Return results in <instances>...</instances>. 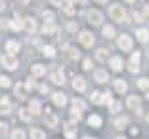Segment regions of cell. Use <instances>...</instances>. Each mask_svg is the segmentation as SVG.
<instances>
[{
	"label": "cell",
	"instance_id": "obj_28",
	"mask_svg": "<svg viewBox=\"0 0 149 139\" xmlns=\"http://www.w3.org/2000/svg\"><path fill=\"white\" fill-rule=\"evenodd\" d=\"M39 108H41V102H39V100H32V102H30V111H32L34 115H37V113L41 111Z\"/></svg>",
	"mask_w": 149,
	"mask_h": 139
},
{
	"label": "cell",
	"instance_id": "obj_47",
	"mask_svg": "<svg viewBox=\"0 0 149 139\" xmlns=\"http://www.w3.org/2000/svg\"><path fill=\"white\" fill-rule=\"evenodd\" d=\"M67 30L69 32H77V24H74V22H69V24H67Z\"/></svg>",
	"mask_w": 149,
	"mask_h": 139
},
{
	"label": "cell",
	"instance_id": "obj_40",
	"mask_svg": "<svg viewBox=\"0 0 149 139\" xmlns=\"http://www.w3.org/2000/svg\"><path fill=\"white\" fill-rule=\"evenodd\" d=\"M8 133V124L6 122H0V137H4Z\"/></svg>",
	"mask_w": 149,
	"mask_h": 139
},
{
	"label": "cell",
	"instance_id": "obj_56",
	"mask_svg": "<svg viewBox=\"0 0 149 139\" xmlns=\"http://www.w3.org/2000/svg\"><path fill=\"white\" fill-rule=\"evenodd\" d=\"M84 139H95V137H84Z\"/></svg>",
	"mask_w": 149,
	"mask_h": 139
},
{
	"label": "cell",
	"instance_id": "obj_21",
	"mask_svg": "<svg viewBox=\"0 0 149 139\" xmlns=\"http://www.w3.org/2000/svg\"><path fill=\"white\" fill-rule=\"evenodd\" d=\"M127 124H129V117H125V115H123V117H118V119H116V124H114V126L118 128V130H123Z\"/></svg>",
	"mask_w": 149,
	"mask_h": 139
},
{
	"label": "cell",
	"instance_id": "obj_55",
	"mask_svg": "<svg viewBox=\"0 0 149 139\" xmlns=\"http://www.w3.org/2000/svg\"><path fill=\"white\" fill-rule=\"evenodd\" d=\"M118 139H127V137H123V136H121V137H118Z\"/></svg>",
	"mask_w": 149,
	"mask_h": 139
},
{
	"label": "cell",
	"instance_id": "obj_38",
	"mask_svg": "<svg viewBox=\"0 0 149 139\" xmlns=\"http://www.w3.org/2000/svg\"><path fill=\"white\" fill-rule=\"evenodd\" d=\"M71 117H73V119H77V120H80L82 111H80V109H77V108H73V109H71Z\"/></svg>",
	"mask_w": 149,
	"mask_h": 139
},
{
	"label": "cell",
	"instance_id": "obj_57",
	"mask_svg": "<svg viewBox=\"0 0 149 139\" xmlns=\"http://www.w3.org/2000/svg\"><path fill=\"white\" fill-rule=\"evenodd\" d=\"M127 2H136V0H127Z\"/></svg>",
	"mask_w": 149,
	"mask_h": 139
},
{
	"label": "cell",
	"instance_id": "obj_10",
	"mask_svg": "<svg viewBox=\"0 0 149 139\" xmlns=\"http://www.w3.org/2000/svg\"><path fill=\"white\" fill-rule=\"evenodd\" d=\"M6 50H8V54H11V56H15L19 54V50H21V45L17 43V41H13V39H9L8 43H6Z\"/></svg>",
	"mask_w": 149,
	"mask_h": 139
},
{
	"label": "cell",
	"instance_id": "obj_52",
	"mask_svg": "<svg viewBox=\"0 0 149 139\" xmlns=\"http://www.w3.org/2000/svg\"><path fill=\"white\" fill-rule=\"evenodd\" d=\"M143 11H146V15H149V6H146V8H143Z\"/></svg>",
	"mask_w": 149,
	"mask_h": 139
},
{
	"label": "cell",
	"instance_id": "obj_19",
	"mask_svg": "<svg viewBox=\"0 0 149 139\" xmlns=\"http://www.w3.org/2000/svg\"><path fill=\"white\" fill-rule=\"evenodd\" d=\"M95 82H99V83L108 82V74H106V71H95Z\"/></svg>",
	"mask_w": 149,
	"mask_h": 139
},
{
	"label": "cell",
	"instance_id": "obj_37",
	"mask_svg": "<svg viewBox=\"0 0 149 139\" xmlns=\"http://www.w3.org/2000/svg\"><path fill=\"white\" fill-rule=\"evenodd\" d=\"M11 85V82H9L8 76H0V87H9Z\"/></svg>",
	"mask_w": 149,
	"mask_h": 139
},
{
	"label": "cell",
	"instance_id": "obj_49",
	"mask_svg": "<svg viewBox=\"0 0 149 139\" xmlns=\"http://www.w3.org/2000/svg\"><path fill=\"white\" fill-rule=\"evenodd\" d=\"M39 91L41 93H47V91H49V87H47V85H39Z\"/></svg>",
	"mask_w": 149,
	"mask_h": 139
},
{
	"label": "cell",
	"instance_id": "obj_29",
	"mask_svg": "<svg viewBox=\"0 0 149 139\" xmlns=\"http://www.w3.org/2000/svg\"><path fill=\"white\" fill-rule=\"evenodd\" d=\"M11 139H26V133H24V130H21V128L13 130V132H11Z\"/></svg>",
	"mask_w": 149,
	"mask_h": 139
},
{
	"label": "cell",
	"instance_id": "obj_23",
	"mask_svg": "<svg viewBox=\"0 0 149 139\" xmlns=\"http://www.w3.org/2000/svg\"><path fill=\"white\" fill-rule=\"evenodd\" d=\"M0 111H2V113H9V111H11V106H9V100L6 98V96H2V98H0Z\"/></svg>",
	"mask_w": 149,
	"mask_h": 139
},
{
	"label": "cell",
	"instance_id": "obj_7",
	"mask_svg": "<svg viewBox=\"0 0 149 139\" xmlns=\"http://www.w3.org/2000/svg\"><path fill=\"white\" fill-rule=\"evenodd\" d=\"M28 89H30V87H28V83H22L21 82V83H17V85H15V95L21 100H24L26 96H28Z\"/></svg>",
	"mask_w": 149,
	"mask_h": 139
},
{
	"label": "cell",
	"instance_id": "obj_30",
	"mask_svg": "<svg viewBox=\"0 0 149 139\" xmlns=\"http://www.w3.org/2000/svg\"><path fill=\"white\" fill-rule=\"evenodd\" d=\"M102 34H104L106 39H112V37L116 35V30H114L112 26H104V28H102Z\"/></svg>",
	"mask_w": 149,
	"mask_h": 139
},
{
	"label": "cell",
	"instance_id": "obj_24",
	"mask_svg": "<svg viewBox=\"0 0 149 139\" xmlns=\"http://www.w3.org/2000/svg\"><path fill=\"white\" fill-rule=\"evenodd\" d=\"M24 26H26V30L30 32V34H34V32L37 30V24H36L34 19H24Z\"/></svg>",
	"mask_w": 149,
	"mask_h": 139
},
{
	"label": "cell",
	"instance_id": "obj_33",
	"mask_svg": "<svg viewBox=\"0 0 149 139\" xmlns=\"http://www.w3.org/2000/svg\"><path fill=\"white\" fill-rule=\"evenodd\" d=\"M101 100H102V93L93 91V93H91V102H95V104H101Z\"/></svg>",
	"mask_w": 149,
	"mask_h": 139
},
{
	"label": "cell",
	"instance_id": "obj_48",
	"mask_svg": "<svg viewBox=\"0 0 149 139\" xmlns=\"http://www.w3.org/2000/svg\"><path fill=\"white\" fill-rule=\"evenodd\" d=\"M4 9H6V2H4V0H0V11H4Z\"/></svg>",
	"mask_w": 149,
	"mask_h": 139
},
{
	"label": "cell",
	"instance_id": "obj_44",
	"mask_svg": "<svg viewBox=\"0 0 149 139\" xmlns=\"http://www.w3.org/2000/svg\"><path fill=\"white\" fill-rule=\"evenodd\" d=\"M84 69H86V71H90V69L93 67V63H91V59H84V65H82Z\"/></svg>",
	"mask_w": 149,
	"mask_h": 139
},
{
	"label": "cell",
	"instance_id": "obj_42",
	"mask_svg": "<svg viewBox=\"0 0 149 139\" xmlns=\"http://www.w3.org/2000/svg\"><path fill=\"white\" fill-rule=\"evenodd\" d=\"M43 17H45V21L49 19V22H52V19H54V13H52V11H43Z\"/></svg>",
	"mask_w": 149,
	"mask_h": 139
},
{
	"label": "cell",
	"instance_id": "obj_43",
	"mask_svg": "<svg viewBox=\"0 0 149 139\" xmlns=\"http://www.w3.org/2000/svg\"><path fill=\"white\" fill-rule=\"evenodd\" d=\"M129 71H130V72H132V74H134V72H138V71H140V67H138V63H130V65H129Z\"/></svg>",
	"mask_w": 149,
	"mask_h": 139
},
{
	"label": "cell",
	"instance_id": "obj_17",
	"mask_svg": "<svg viewBox=\"0 0 149 139\" xmlns=\"http://www.w3.org/2000/svg\"><path fill=\"white\" fill-rule=\"evenodd\" d=\"M9 26H11L13 30H17V32H19V30H22V28H24V21H22L21 17H15L11 22H9Z\"/></svg>",
	"mask_w": 149,
	"mask_h": 139
},
{
	"label": "cell",
	"instance_id": "obj_5",
	"mask_svg": "<svg viewBox=\"0 0 149 139\" xmlns=\"http://www.w3.org/2000/svg\"><path fill=\"white\" fill-rule=\"evenodd\" d=\"M63 132H65V139H74V136H77V122L69 120L63 126Z\"/></svg>",
	"mask_w": 149,
	"mask_h": 139
},
{
	"label": "cell",
	"instance_id": "obj_2",
	"mask_svg": "<svg viewBox=\"0 0 149 139\" xmlns=\"http://www.w3.org/2000/svg\"><path fill=\"white\" fill-rule=\"evenodd\" d=\"M0 63H2L4 69H8V71H13V69H17V58L11 54H4L2 58H0Z\"/></svg>",
	"mask_w": 149,
	"mask_h": 139
},
{
	"label": "cell",
	"instance_id": "obj_14",
	"mask_svg": "<svg viewBox=\"0 0 149 139\" xmlns=\"http://www.w3.org/2000/svg\"><path fill=\"white\" fill-rule=\"evenodd\" d=\"M73 87L77 91H86V80H84L82 76H74V80H73Z\"/></svg>",
	"mask_w": 149,
	"mask_h": 139
},
{
	"label": "cell",
	"instance_id": "obj_53",
	"mask_svg": "<svg viewBox=\"0 0 149 139\" xmlns=\"http://www.w3.org/2000/svg\"><path fill=\"white\" fill-rule=\"evenodd\" d=\"M97 4H106V0H95Z\"/></svg>",
	"mask_w": 149,
	"mask_h": 139
},
{
	"label": "cell",
	"instance_id": "obj_3",
	"mask_svg": "<svg viewBox=\"0 0 149 139\" xmlns=\"http://www.w3.org/2000/svg\"><path fill=\"white\" fill-rule=\"evenodd\" d=\"M78 39H80V43L86 46V48H91V46L95 45V37H93V34H90V32H80Z\"/></svg>",
	"mask_w": 149,
	"mask_h": 139
},
{
	"label": "cell",
	"instance_id": "obj_8",
	"mask_svg": "<svg viewBox=\"0 0 149 139\" xmlns=\"http://www.w3.org/2000/svg\"><path fill=\"white\" fill-rule=\"evenodd\" d=\"M45 122L49 128H56L58 126V117H56L54 113H50V109L47 108V113H45Z\"/></svg>",
	"mask_w": 149,
	"mask_h": 139
},
{
	"label": "cell",
	"instance_id": "obj_27",
	"mask_svg": "<svg viewBox=\"0 0 149 139\" xmlns=\"http://www.w3.org/2000/svg\"><path fill=\"white\" fill-rule=\"evenodd\" d=\"M116 91H118L119 95L127 93V83H125L123 80H116Z\"/></svg>",
	"mask_w": 149,
	"mask_h": 139
},
{
	"label": "cell",
	"instance_id": "obj_50",
	"mask_svg": "<svg viewBox=\"0 0 149 139\" xmlns=\"http://www.w3.org/2000/svg\"><path fill=\"white\" fill-rule=\"evenodd\" d=\"M50 2H52L54 6H62V0H50Z\"/></svg>",
	"mask_w": 149,
	"mask_h": 139
},
{
	"label": "cell",
	"instance_id": "obj_18",
	"mask_svg": "<svg viewBox=\"0 0 149 139\" xmlns=\"http://www.w3.org/2000/svg\"><path fill=\"white\" fill-rule=\"evenodd\" d=\"M32 115H34V113L30 111V108H21V109H19V117H21L22 120H26V122L32 119Z\"/></svg>",
	"mask_w": 149,
	"mask_h": 139
},
{
	"label": "cell",
	"instance_id": "obj_32",
	"mask_svg": "<svg viewBox=\"0 0 149 139\" xmlns=\"http://www.w3.org/2000/svg\"><path fill=\"white\" fill-rule=\"evenodd\" d=\"M73 108H77V109H86V102L80 100V98H73Z\"/></svg>",
	"mask_w": 149,
	"mask_h": 139
},
{
	"label": "cell",
	"instance_id": "obj_4",
	"mask_svg": "<svg viewBox=\"0 0 149 139\" xmlns=\"http://www.w3.org/2000/svg\"><path fill=\"white\" fill-rule=\"evenodd\" d=\"M88 22L99 26L102 22V13L99 11V9H90V11H88Z\"/></svg>",
	"mask_w": 149,
	"mask_h": 139
},
{
	"label": "cell",
	"instance_id": "obj_12",
	"mask_svg": "<svg viewBox=\"0 0 149 139\" xmlns=\"http://www.w3.org/2000/svg\"><path fill=\"white\" fill-rule=\"evenodd\" d=\"M56 32H58V26H56L54 22L45 21V24H43V34H45V35H54Z\"/></svg>",
	"mask_w": 149,
	"mask_h": 139
},
{
	"label": "cell",
	"instance_id": "obj_11",
	"mask_svg": "<svg viewBox=\"0 0 149 139\" xmlns=\"http://www.w3.org/2000/svg\"><path fill=\"white\" fill-rule=\"evenodd\" d=\"M30 72H32V76H34V78H41V76H45V72H47V69L43 67V65H39V63H36V65H32V69H30Z\"/></svg>",
	"mask_w": 149,
	"mask_h": 139
},
{
	"label": "cell",
	"instance_id": "obj_31",
	"mask_svg": "<svg viewBox=\"0 0 149 139\" xmlns=\"http://www.w3.org/2000/svg\"><path fill=\"white\" fill-rule=\"evenodd\" d=\"M67 58L74 61V59L80 58V54H78V50H77V48H71V46H69V48H67Z\"/></svg>",
	"mask_w": 149,
	"mask_h": 139
},
{
	"label": "cell",
	"instance_id": "obj_1",
	"mask_svg": "<svg viewBox=\"0 0 149 139\" xmlns=\"http://www.w3.org/2000/svg\"><path fill=\"white\" fill-rule=\"evenodd\" d=\"M110 17L114 19L116 22H127V13H125V9L119 6V4H112L110 6Z\"/></svg>",
	"mask_w": 149,
	"mask_h": 139
},
{
	"label": "cell",
	"instance_id": "obj_15",
	"mask_svg": "<svg viewBox=\"0 0 149 139\" xmlns=\"http://www.w3.org/2000/svg\"><path fill=\"white\" fill-rule=\"evenodd\" d=\"M110 67H112V71H121V69H123V59H121L119 56L110 58Z\"/></svg>",
	"mask_w": 149,
	"mask_h": 139
},
{
	"label": "cell",
	"instance_id": "obj_35",
	"mask_svg": "<svg viewBox=\"0 0 149 139\" xmlns=\"http://www.w3.org/2000/svg\"><path fill=\"white\" fill-rule=\"evenodd\" d=\"M138 87H140V89H149V80H147V78H140V80H138Z\"/></svg>",
	"mask_w": 149,
	"mask_h": 139
},
{
	"label": "cell",
	"instance_id": "obj_34",
	"mask_svg": "<svg viewBox=\"0 0 149 139\" xmlns=\"http://www.w3.org/2000/svg\"><path fill=\"white\" fill-rule=\"evenodd\" d=\"M43 54H45V56H49V58H54V56H56L54 46H45V48H43Z\"/></svg>",
	"mask_w": 149,
	"mask_h": 139
},
{
	"label": "cell",
	"instance_id": "obj_36",
	"mask_svg": "<svg viewBox=\"0 0 149 139\" xmlns=\"http://www.w3.org/2000/svg\"><path fill=\"white\" fill-rule=\"evenodd\" d=\"M110 102H112V95H110L108 91L102 93V100H101V104H110Z\"/></svg>",
	"mask_w": 149,
	"mask_h": 139
},
{
	"label": "cell",
	"instance_id": "obj_41",
	"mask_svg": "<svg viewBox=\"0 0 149 139\" xmlns=\"http://www.w3.org/2000/svg\"><path fill=\"white\" fill-rule=\"evenodd\" d=\"M132 17L136 19V22H143V17H142V13H138L136 9H134V11H132Z\"/></svg>",
	"mask_w": 149,
	"mask_h": 139
},
{
	"label": "cell",
	"instance_id": "obj_54",
	"mask_svg": "<svg viewBox=\"0 0 149 139\" xmlns=\"http://www.w3.org/2000/svg\"><path fill=\"white\" fill-rule=\"evenodd\" d=\"M78 2H80V4H86V0H78Z\"/></svg>",
	"mask_w": 149,
	"mask_h": 139
},
{
	"label": "cell",
	"instance_id": "obj_6",
	"mask_svg": "<svg viewBox=\"0 0 149 139\" xmlns=\"http://www.w3.org/2000/svg\"><path fill=\"white\" fill-rule=\"evenodd\" d=\"M118 46H119L121 50H125V52H127V50L132 48V39H130L129 35H119V39H118Z\"/></svg>",
	"mask_w": 149,
	"mask_h": 139
},
{
	"label": "cell",
	"instance_id": "obj_45",
	"mask_svg": "<svg viewBox=\"0 0 149 139\" xmlns=\"http://www.w3.org/2000/svg\"><path fill=\"white\" fill-rule=\"evenodd\" d=\"M140 61V52H134L132 58H130V63H138Z\"/></svg>",
	"mask_w": 149,
	"mask_h": 139
},
{
	"label": "cell",
	"instance_id": "obj_58",
	"mask_svg": "<svg viewBox=\"0 0 149 139\" xmlns=\"http://www.w3.org/2000/svg\"><path fill=\"white\" fill-rule=\"evenodd\" d=\"M147 122H149V115H147Z\"/></svg>",
	"mask_w": 149,
	"mask_h": 139
},
{
	"label": "cell",
	"instance_id": "obj_26",
	"mask_svg": "<svg viewBox=\"0 0 149 139\" xmlns=\"http://www.w3.org/2000/svg\"><path fill=\"white\" fill-rule=\"evenodd\" d=\"M136 37H138L140 43H146V41L149 39V32L146 30V28H142V30H138V32H136Z\"/></svg>",
	"mask_w": 149,
	"mask_h": 139
},
{
	"label": "cell",
	"instance_id": "obj_25",
	"mask_svg": "<svg viewBox=\"0 0 149 139\" xmlns=\"http://www.w3.org/2000/svg\"><path fill=\"white\" fill-rule=\"evenodd\" d=\"M95 56H97V59H99V61H106V59H108V56H110V52H108V48H99Z\"/></svg>",
	"mask_w": 149,
	"mask_h": 139
},
{
	"label": "cell",
	"instance_id": "obj_20",
	"mask_svg": "<svg viewBox=\"0 0 149 139\" xmlns=\"http://www.w3.org/2000/svg\"><path fill=\"white\" fill-rule=\"evenodd\" d=\"M50 80H52L56 85H63L65 78H63V74H62V72H52V74H50Z\"/></svg>",
	"mask_w": 149,
	"mask_h": 139
},
{
	"label": "cell",
	"instance_id": "obj_13",
	"mask_svg": "<svg viewBox=\"0 0 149 139\" xmlns=\"http://www.w3.org/2000/svg\"><path fill=\"white\" fill-rule=\"evenodd\" d=\"M127 104H129V108H130V109H134V111H140V106H142V100H140L138 96L130 95V96H129V100H127Z\"/></svg>",
	"mask_w": 149,
	"mask_h": 139
},
{
	"label": "cell",
	"instance_id": "obj_46",
	"mask_svg": "<svg viewBox=\"0 0 149 139\" xmlns=\"http://www.w3.org/2000/svg\"><path fill=\"white\" fill-rule=\"evenodd\" d=\"M65 9V13H67V15H74V8L73 6H67V8H63Z\"/></svg>",
	"mask_w": 149,
	"mask_h": 139
},
{
	"label": "cell",
	"instance_id": "obj_22",
	"mask_svg": "<svg viewBox=\"0 0 149 139\" xmlns=\"http://www.w3.org/2000/svg\"><path fill=\"white\" fill-rule=\"evenodd\" d=\"M30 137L32 139H47L45 137V132H43V130H39V128H32L30 130Z\"/></svg>",
	"mask_w": 149,
	"mask_h": 139
},
{
	"label": "cell",
	"instance_id": "obj_39",
	"mask_svg": "<svg viewBox=\"0 0 149 139\" xmlns=\"http://www.w3.org/2000/svg\"><path fill=\"white\" fill-rule=\"evenodd\" d=\"M119 108H121V102H118V100L110 102V111H119Z\"/></svg>",
	"mask_w": 149,
	"mask_h": 139
},
{
	"label": "cell",
	"instance_id": "obj_16",
	"mask_svg": "<svg viewBox=\"0 0 149 139\" xmlns=\"http://www.w3.org/2000/svg\"><path fill=\"white\" fill-rule=\"evenodd\" d=\"M88 122H90V126H93V128H101L102 119L99 115H90V117H88Z\"/></svg>",
	"mask_w": 149,
	"mask_h": 139
},
{
	"label": "cell",
	"instance_id": "obj_51",
	"mask_svg": "<svg viewBox=\"0 0 149 139\" xmlns=\"http://www.w3.org/2000/svg\"><path fill=\"white\" fill-rule=\"evenodd\" d=\"M17 2H19V4H22V6H26V4L30 2V0H17Z\"/></svg>",
	"mask_w": 149,
	"mask_h": 139
},
{
	"label": "cell",
	"instance_id": "obj_9",
	"mask_svg": "<svg viewBox=\"0 0 149 139\" xmlns=\"http://www.w3.org/2000/svg\"><path fill=\"white\" fill-rule=\"evenodd\" d=\"M52 100H54V104H56V106H60V108H63V106L67 104V98H65V95H63L62 91L52 93Z\"/></svg>",
	"mask_w": 149,
	"mask_h": 139
}]
</instances>
